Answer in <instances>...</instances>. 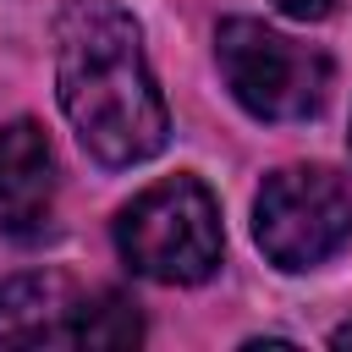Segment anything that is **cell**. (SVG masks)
Returning a JSON list of instances; mask_svg holds the SVG:
<instances>
[{"label": "cell", "mask_w": 352, "mask_h": 352, "mask_svg": "<svg viewBox=\"0 0 352 352\" xmlns=\"http://www.w3.org/2000/svg\"><path fill=\"white\" fill-rule=\"evenodd\" d=\"M143 341V319L121 292H94L82 297L77 314V346H138Z\"/></svg>", "instance_id": "52a82bcc"}, {"label": "cell", "mask_w": 352, "mask_h": 352, "mask_svg": "<svg viewBox=\"0 0 352 352\" xmlns=\"http://www.w3.org/2000/svg\"><path fill=\"white\" fill-rule=\"evenodd\" d=\"M214 60L231 99L258 121H302L330 94V60L253 16L214 28Z\"/></svg>", "instance_id": "3957f363"}, {"label": "cell", "mask_w": 352, "mask_h": 352, "mask_svg": "<svg viewBox=\"0 0 352 352\" xmlns=\"http://www.w3.org/2000/svg\"><path fill=\"white\" fill-rule=\"evenodd\" d=\"M286 16H297V22H319V16H330V6L336 0H275Z\"/></svg>", "instance_id": "ba28073f"}, {"label": "cell", "mask_w": 352, "mask_h": 352, "mask_svg": "<svg viewBox=\"0 0 352 352\" xmlns=\"http://www.w3.org/2000/svg\"><path fill=\"white\" fill-rule=\"evenodd\" d=\"M82 292L60 270L11 275L0 286V346H77Z\"/></svg>", "instance_id": "5b68a950"}, {"label": "cell", "mask_w": 352, "mask_h": 352, "mask_svg": "<svg viewBox=\"0 0 352 352\" xmlns=\"http://www.w3.org/2000/svg\"><path fill=\"white\" fill-rule=\"evenodd\" d=\"M55 204V154L38 121L0 126V236H33Z\"/></svg>", "instance_id": "8992f818"}, {"label": "cell", "mask_w": 352, "mask_h": 352, "mask_svg": "<svg viewBox=\"0 0 352 352\" xmlns=\"http://www.w3.org/2000/svg\"><path fill=\"white\" fill-rule=\"evenodd\" d=\"M330 346H341V352H346V346H352V319H346V324H336V330H330Z\"/></svg>", "instance_id": "9c48e42d"}, {"label": "cell", "mask_w": 352, "mask_h": 352, "mask_svg": "<svg viewBox=\"0 0 352 352\" xmlns=\"http://www.w3.org/2000/svg\"><path fill=\"white\" fill-rule=\"evenodd\" d=\"M55 94L99 165H143L165 148L170 116L138 22L116 0H72L55 22Z\"/></svg>", "instance_id": "6da1fadb"}, {"label": "cell", "mask_w": 352, "mask_h": 352, "mask_svg": "<svg viewBox=\"0 0 352 352\" xmlns=\"http://www.w3.org/2000/svg\"><path fill=\"white\" fill-rule=\"evenodd\" d=\"M253 236L270 264L314 270L352 242V198L319 165H286L264 176L253 204Z\"/></svg>", "instance_id": "277c9868"}, {"label": "cell", "mask_w": 352, "mask_h": 352, "mask_svg": "<svg viewBox=\"0 0 352 352\" xmlns=\"http://www.w3.org/2000/svg\"><path fill=\"white\" fill-rule=\"evenodd\" d=\"M121 258L160 286H198L220 264V204L198 176H165L116 214Z\"/></svg>", "instance_id": "7a4b0ae2"}]
</instances>
